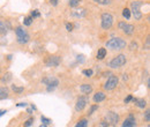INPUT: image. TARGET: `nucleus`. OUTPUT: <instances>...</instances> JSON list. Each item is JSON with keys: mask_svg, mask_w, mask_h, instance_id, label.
Listing matches in <instances>:
<instances>
[{"mask_svg": "<svg viewBox=\"0 0 150 127\" xmlns=\"http://www.w3.org/2000/svg\"><path fill=\"white\" fill-rule=\"evenodd\" d=\"M126 45H127L126 40L120 37H113L106 42V48L112 51H119V50L126 49Z\"/></svg>", "mask_w": 150, "mask_h": 127, "instance_id": "1", "label": "nucleus"}, {"mask_svg": "<svg viewBox=\"0 0 150 127\" xmlns=\"http://www.w3.org/2000/svg\"><path fill=\"white\" fill-rule=\"evenodd\" d=\"M141 6H143V1L142 0H134V1H132L131 14H133V16H134L135 20H141L142 16H143L142 12L140 11Z\"/></svg>", "mask_w": 150, "mask_h": 127, "instance_id": "2", "label": "nucleus"}, {"mask_svg": "<svg viewBox=\"0 0 150 127\" xmlns=\"http://www.w3.org/2000/svg\"><path fill=\"white\" fill-rule=\"evenodd\" d=\"M15 34H16V40H18L19 44H25L30 40L29 34L22 27H16L15 28Z\"/></svg>", "mask_w": 150, "mask_h": 127, "instance_id": "3", "label": "nucleus"}, {"mask_svg": "<svg viewBox=\"0 0 150 127\" xmlns=\"http://www.w3.org/2000/svg\"><path fill=\"white\" fill-rule=\"evenodd\" d=\"M42 82L46 86V90L49 91V92L54 90L58 87V84H59V80L57 77H54V76H46V77H44L42 80Z\"/></svg>", "mask_w": 150, "mask_h": 127, "instance_id": "4", "label": "nucleus"}, {"mask_svg": "<svg viewBox=\"0 0 150 127\" xmlns=\"http://www.w3.org/2000/svg\"><path fill=\"white\" fill-rule=\"evenodd\" d=\"M126 55H118L117 57H114L112 60L109 62V66L111 68H120L126 64Z\"/></svg>", "mask_w": 150, "mask_h": 127, "instance_id": "5", "label": "nucleus"}, {"mask_svg": "<svg viewBox=\"0 0 150 127\" xmlns=\"http://www.w3.org/2000/svg\"><path fill=\"white\" fill-rule=\"evenodd\" d=\"M100 18H102L100 26H102V28H103L104 30L110 29L113 26V20H114V18H113L112 14H110V13H103Z\"/></svg>", "mask_w": 150, "mask_h": 127, "instance_id": "6", "label": "nucleus"}, {"mask_svg": "<svg viewBox=\"0 0 150 127\" xmlns=\"http://www.w3.org/2000/svg\"><path fill=\"white\" fill-rule=\"evenodd\" d=\"M118 82H119V79L115 75H110L108 81L104 84V89L105 90H113V89H115L117 86H118Z\"/></svg>", "mask_w": 150, "mask_h": 127, "instance_id": "7", "label": "nucleus"}, {"mask_svg": "<svg viewBox=\"0 0 150 127\" xmlns=\"http://www.w3.org/2000/svg\"><path fill=\"white\" fill-rule=\"evenodd\" d=\"M118 28H119L122 33H125L126 35H132V34L134 33V30H135V28H134L133 24L127 23V22H124V21H121V22L118 23Z\"/></svg>", "mask_w": 150, "mask_h": 127, "instance_id": "8", "label": "nucleus"}, {"mask_svg": "<svg viewBox=\"0 0 150 127\" xmlns=\"http://www.w3.org/2000/svg\"><path fill=\"white\" fill-rule=\"evenodd\" d=\"M105 120L109 123V125H111V126H117V124L119 123V116H118V113H115V112H113V111H110V112L106 113Z\"/></svg>", "mask_w": 150, "mask_h": 127, "instance_id": "9", "label": "nucleus"}, {"mask_svg": "<svg viewBox=\"0 0 150 127\" xmlns=\"http://www.w3.org/2000/svg\"><path fill=\"white\" fill-rule=\"evenodd\" d=\"M60 62H61V58L59 55H51L45 61L47 67H58L60 65Z\"/></svg>", "mask_w": 150, "mask_h": 127, "instance_id": "10", "label": "nucleus"}, {"mask_svg": "<svg viewBox=\"0 0 150 127\" xmlns=\"http://www.w3.org/2000/svg\"><path fill=\"white\" fill-rule=\"evenodd\" d=\"M87 103H88V98H87L86 96L79 97V98H77V102H76V104H75V110H76L77 112L83 111L84 108L87 106Z\"/></svg>", "mask_w": 150, "mask_h": 127, "instance_id": "11", "label": "nucleus"}, {"mask_svg": "<svg viewBox=\"0 0 150 127\" xmlns=\"http://www.w3.org/2000/svg\"><path fill=\"white\" fill-rule=\"evenodd\" d=\"M71 15L75 18H82L87 15V9L86 8H77V7H75L74 9L72 11Z\"/></svg>", "mask_w": 150, "mask_h": 127, "instance_id": "12", "label": "nucleus"}, {"mask_svg": "<svg viewBox=\"0 0 150 127\" xmlns=\"http://www.w3.org/2000/svg\"><path fill=\"white\" fill-rule=\"evenodd\" d=\"M121 127H136V119H135V117L133 114H129L125 119V121L122 123Z\"/></svg>", "mask_w": 150, "mask_h": 127, "instance_id": "13", "label": "nucleus"}, {"mask_svg": "<svg viewBox=\"0 0 150 127\" xmlns=\"http://www.w3.org/2000/svg\"><path fill=\"white\" fill-rule=\"evenodd\" d=\"M105 98H106V96H105V94L102 92V91H98V92H96V94L94 95L95 103H100V102H103Z\"/></svg>", "mask_w": 150, "mask_h": 127, "instance_id": "14", "label": "nucleus"}, {"mask_svg": "<svg viewBox=\"0 0 150 127\" xmlns=\"http://www.w3.org/2000/svg\"><path fill=\"white\" fill-rule=\"evenodd\" d=\"M80 90H81L82 94H84V95H89L93 91V87L90 84H88V83H84V84H82L80 87Z\"/></svg>", "mask_w": 150, "mask_h": 127, "instance_id": "15", "label": "nucleus"}, {"mask_svg": "<svg viewBox=\"0 0 150 127\" xmlns=\"http://www.w3.org/2000/svg\"><path fill=\"white\" fill-rule=\"evenodd\" d=\"M137 108H140V109H144L146 106H147V102L144 101V99H137V98H133V101H132Z\"/></svg>", "mask_w": 150, "mask_h": 127, "instance_id": "16", "label": "nucleus"}, {"mask_svg": "<svg viewBox=\"0 0 150 127\" xmlns=\"http://www.w3.org/2000/svg\"><path fill=\"white\" fill-rule=\"evenodd\" d=\"M9 96V90L6 87H0V99H6Z\"/></svg>", "mask_w": 150, "mask_h": 127, "instance_id": "17", "label": "nucleus"}, {"mask_svg": "<svg viewBox=\"0 0 150 127\" xmlns=\"http://www.w3.org/2000/svg\"><path fill=\"white\" fill-rule=\"evenodd\" d=\"M105 57H106V49H105V48L99 49L98 52H97V57H96V58H97L98 60H103Z\"/></svg>", "mask_w": 150, "mask_h": 127, "instance_id": "18", "label": "nucleus"}, {"mask_svg": "<svg viewBox=\"0 0 150 127\" xmlns=\"http://www.w3.org/2000/svg\"><path fill=\"white\" fill-rule=\"evenodd\" d=\"M7 30H8V29H7V27H6V23L0 20V36L6 35V34H7Z\"/></svg>", "mask_w": 150, "mask_h": 127, "instance_id": "19", "label": "nucleus"}, {"mask_svg": "<svg viewBox=\"0 0 150 127\" xmlns=\"http://www.w3.org/2000/svg\"><path fill=\"white\" fill-rule=\"evenodd\" d=\"M82 1H83V0H68V5H69L71 7L75 8V7H77Z\"/></svg>", "mask_w": 150, "mask_h": 127, "instance_id": "20", "label": "nucleus"}, {"mask_svg": "<svg viewBox=\"0 0 150 127\" xmlns=\"http://www.w3.org/2000/svg\"><path fill=\"white\" fill-rule=\"evenodd\" d=\"M96 4L98 5H103V6H108V5H111L112 4V0H94Z\"/></svg>", "mask_w": 150, "mask_h": 127, "instance_id": "21", "label": "nucleus"}, {"mask_svg": "<svg viewBox=\"0 0 150 127\" xmlns=\"http://www.w3.org/2000/svg\"><path fill=\"white\" fill-rule=\"evenodd\" d=\"M131 9L129 8H124V11H122V16L126 18V20H129L131 18Z\"/></svg>", "mask_w": 150, "mask_h": 127, "instance_id": "22", "label": "nucleus"}, {"mask_svg": "<svg viewBox=\"0 0 150 127\" xmlns=\"http://www.w3.org/2000/svg\"><path fill=\"white\" fill-rule=\"evenodd\" d=\"M33 21H34V18H31V16H27V18H24V20H23V24L27 26V27H29V26H31Z\"/></svg>", "mask_w": 150, "mask_h": 127, "instance_id": "23", "label": "nucleus"}, {"mask_svg": "<svg viewBox=\"0 0 150 127\" xmlns=\"http://www.w3.org/2000/svg\"><path fill=\"white\" fill-rule=\"evenodd\" d=\"M88 126V121H87V119H81L76 125L75 127H87Z\"/></svg>", "mask_w": 150, "mask_h": 127, "instance_id": "24", "label": "nucleus"}, {"mask_svg": "<svg viewBox=\"0 0 150 127\" xmlns=\"http://www.w3.org/2000/svg\"><path fill=\"white\" fill-rule=\"evenodd\" d=\"M12 90L14 91L15 94H22L24 88L23 87H16V86H12Z\"/></svg>", "mask_w": 150, "mask_h": 127, "instance_id": "25", "label": "nucleus"}, {"mask_svg": "<svg viewBox=\"0 0 150 127\" xmlns=\"http://www.w3.org/2000/svg\"><path fill=\"white\" fill-rule=\"evenodd\" d=\"M82 74L83 75H86V76H88V77H90V76H93V74H94V71L93 70H83L82 71Z\"/></svg>", "mask_w": 150, "mask_h": 127, "instance_id": "26", "label": "nucleus"}, {"mask_svg": "<svg viewBox=\"0 0 150 127\" xmlns=\"http://www.w3.org/2000/svg\"><path fill=\"white\" fill-rule=\"evenodd\" d=\"M40 120H42V123H43V124H45V125H49V124H51V123H52V120H51V119H49V118H46V117H44V116H42Z\"/></svg>", "mask_w": 150, "mask_h": 127, "instance_id": "27", "label": "nucleus"}, {"mask_svg": "<svg viewBox=\"0 0 150 127\" xmlns=\"http://www.w3.org/2000/svg\"><path fill=\"white\" fill-rule=\"evenodd\" d=\"M33 18H39L40 16V14H39V11L38 9H35V11H33L31 12V15H30Z\"/></svg>", "mask_w": 150, "mask_h": 127, "instance_id": "28", "label": "nucleus"}, {"mask_svg": "<svg viewBox=\"0 0 150 127\" xmlns=\"http://www.w3.org/2000/svg\"><path fill=\"white\" fill-rule=\"evenodd\" d=\"M34 124V118H30V119H28L25 123H24V127H29L31 126Z\"/></svg>", "mask_w": 150, "mask_h": 127, "instance_id": "29", "label": "nucleus"}, {"mask_svg": "<svg viewBox=\"0 0 150 127\" xmlns=\"http://www.w3.org/2000/svg\"><path fill=\"white\" fill-rule=\"evenodd\" d=\"M144 120H146L147 123H149L150 121V111L149 110H147L146 113H144Z\"/></svg>", "mask_w": 150, "mask_h": 127, "instance_id": "30", "label": "nucleus"}, {"mask_svg": "<svg viewBox=\"0 0 150 127\" xmlns=\"http://www.w3.org/2000/svg\"><path fill=\"white\" fill-rule=\"evenodd\" d=\"M98 127H110V125H109V123H108L106 120H102V121L99 123Z\"/></svg>", "mask_w": 150, "mask_h": 127, "instance_id": "31", "label": "nucleus"}, {"mask_svg": "<svg viewBox=\"0 0 150 127\" xmlns=\"http://www.w3.org/2000/svg\"><path fill=\"white\" fill-rule=\"evenodd\" d=\"M73 28H74V26L72 24V23H66V29H67V31H72L73 30Z\"/></svg>", "mask_w": 150, "mask_h": 127, "instance_id": "32", "label": "nucleus"}, {"mask_svg": "<svg viewBox=\"0 0 150 127\" xmlns=\"http://www.w3.org/2000/svg\"><path fill=\"white\" fill-rule=\"evenodd\" d=\"M11 77H12L11 74H6V76L2 77V82H8V81L11 80Z\"/></svg>", "mask_w": 150, "mask_h": 127, "instance_id": "33", "label": "nucleus"}, {"mask_svg": "<svg viewBox=\"0 0 150 127\" xmlns=\"http://www.w3.org/2000/svg\"><path fill=\"white\" fill-rule=\"evenodd\" d=\"M132 101H133V96H132V95H128V96L125 98V101H124V102L127 104V103H129V102H132Z\"/></svg>", "mask_w": 150, "mask_h": 127, "instance_id": "34", "label": "nucleus"}, {"mask_svg": "<svg viewBox=\"0 0 150 127\" xmlns=\"http://www.w3.org/2000/svg\"><path fill=\"white\" fill-rule=\"evenodd\" d=\"M97 109H98V106H97V105H93V106L90 108V111H89L88 113H89V114H93V113H94V112H95V111H96Z\"/></svg>", "mask_w": 150, "mask_h": 127, "instance_id": "35", "label": "nucleus"}, {"mask_svg": "<svg viewBox=\"0 0 150 127\" xmlns=\"http://www.w3.org/2000/svg\"><path fill=\"white\" fill-rule=\"evenodd\" d=\"M149 48H150V39H149V37H148V38H147V42H146L144 49H146V50H149Z\"/></svg>", "mask_w": 150, "mask_h": 127, "instance_id": "36", "label": "nucleus"}, {"mask_svg": "<svg viewBox=\"0 0 150 127\" xmlns=\"http://www.w3.org/2000/svg\"><path fill=\"white\" fill-rule=\"evenodd\" d=\"M16 106H19V108H25V106H28V103H19V104H16Z\"/></svg>", "mask_w": 150, "mask_h": 127, "instance_id": "37", "label": "nucleus"}, {"mask_svg": "<svg viewBox=\"0 0 150 127\" xmlns=\"http://www.w3.org/2000/svg\"><path fill=\"white\" fill-rule=\"evenodd\" d=\"M58 1H59V0H50V4H51L52 6H57V5H58Z\"/></svg>", "mask_w": 150, "mask_h": 127, "instance_id": "38", "label": "nucleus"}, {"mask_svg": "<svg viewBox=\"0 0 150 127\" xmlns=\"http://www.w3.org/2000/svg\"><path fill=\"white\" fill-rule=\"evenodd\" d=\"M136 48H137V44H136V43H134V42H133V43H132V50H134V49H136Z\"/></svg>", "mask_w": 150, "mask_h": 127, "instance_id": "39", "label": "nucleus"}, {"mask_svg": "<svg viewBox=\"0 0 150 127\" xmlns=\"http://www.w3.org/2000/svg\"><path fill=\"white\" fill-rule=\"evenodd\" d=\"M6 112H7V110H0V117H1V116H4Z\"/></svg>", "mask_w": 150, "mask_h": 127, "instance_id": "40", "label": "nucleus"}, {"mask_svg": "<svg viewBox=\"0 0 150 127\" xmlns=\"http://www.w3.org/2000/svg\"><path fill=\"white\" fill-rule=\"evenodd\" d=\"M39 127H47V126H46L45 124H42V125H40V126H39Z\"/></svg>", "mask_w": 150, "mask_h": 127, "instance_id": "41", "label": "nucleus"}, {"mask_svg": "<svg viewBox=\"0 0 150 127\" xmlns=\"http://www.w3.org/2000/svg\"><path fill=\"white\" fill-rule=\"evenodd\" d=\"M147 127H150V126H149V125H148V126H147Z\"/></svg>", "mask_w": 150, "mask_h": 127, "instance_id": "42", "label": "nucleus"}]
</instances>
